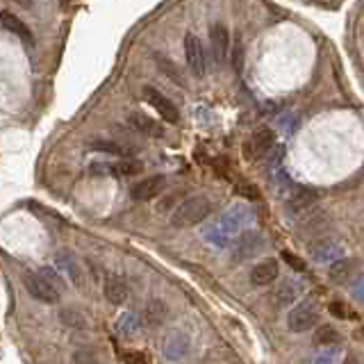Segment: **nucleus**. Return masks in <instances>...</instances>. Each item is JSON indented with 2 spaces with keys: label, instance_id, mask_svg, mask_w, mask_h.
<instances>
[{
  "label": "nucleus",
  "instance_id": "35",
  "mask_svg": "<svg viewBox=\"0 0 364 364\" xmlns=\"http://www.w3.org/2000/svg\"><path fill=\"white\" fill-rule=\"evenodd\" d=\"M341 364H360V360L356 356H346L344 360H341Z\"/></svg>",
  "mask_w": 364,
  "mask_h": 364
},
{
  "label": "nucleus",
  "instance_id": "15",
  "mask_svg": "<svg viewBox=\"0 0 364 364\" xmlns=\"http://www.w3.org/2000/svg\"><path fill=\"white\" fill-rule=\"evenodd\" d=\"M127 121H130V125L135 127L137 132H142V135H148V137H164V125L157 123L155 119H151V116L144 114V112H132Z\"/></svg>",
  "mask_w": 364,
  "mask_h": 364
},
{
  "label": "nucleus",
  "instance_id": "2",
  "mask_svg": "<svg viewBox=\"0 0 364 364\" xmlns=\"http://www.w3.org/2000/svg\"><path fill=\"white\" fill-rule=\"evenodd\" d=\"M319 307L317 303L312 301H305L301 305H296L292 312L287 314V328L292 330V333H305V330L314 328L319 324Z\"/></svg>",
  "mask_w": 364,
  "mask_h": 364
},
{
  "label": "nucleus",
  "instance_id": "30",
  "mask_svg": "<svg viewBox=\"0 0 364 364\" xmlns=\"http://www.w3.org/2000/svg\"><path fill=\"white\" fill-rule=\"evenodd\" d=\"M351 294H353V298H356V301H362V303H364V273L358 278L356 283H353Z\"/></svg>",
  "mask_w": 364,
  "mask_h": 364
},
{
  "label": "nucleus",
  "instance_id": "31",
  "mask_svg": "<svg viewBox=\"0 0 364 364\" xmlns=\"http://www.w3.org/2000/svg\"><path fill=\"white\" fill-rule=\"evenodd\" d=\"M125 362L127 364H146V358L142 351H125Z\"/></svg>",
  "mask_w": 364,
  "mask_h": 364
},
{
  "label": "nucleus",
  "instance_id": "8",
  "mask_svg": "<svg viewBox=\"0 0 364 364\" xmlns=\"http://www.w3.org/2000/svg\"><path fill=\"white\" fill-rule=\"evenodd\" d=\"M166 187L164 176H148L144 180H137L130 187V196L135 200H153L157 194H162V189Z\"/></svg>",
  "mask_w": 364,
  "mask_h": 364
},
{
  "label": "nucleus",
  "instance_id": "4",
  "mask_svg": "<svg viewBox=\"0 0 364 364\" xmlns=\"http://www.w3.org/2000/svg\"><path fill=\"white\" fill-rule=\"evenodd\" d=\"M264 249V239L260 232H253V230H244L237 239H234L232 246V260L234 262H244L249 258H255L258 253H262Z\"/></svg>",
  "mask_w": 364,
  "mask_h": 364
},
{
  "label": "nucleus",
  "instance_id": "12",
  "mask_svg": "<svg viewBox=\"0 0 364 364\" xmlns=\"http://www.w3.org/2000/svg\"><path fill=\"white\" fill-rule=\"evenodd\" d=\"M103 294H105V298L112 305H123L127 301V296H130V289H127V283L123 280L121 275L110 273V275L105 278Z\"/></svg>",
  "mask_w": 364,
  "mask_h": 364
},
{
  "label": "nucleus",
  "instance_id": "29",
  "mask_svg": "<svg viewBox=\"0 0 364 364\" xmlns=\"http://www.w3.org/2000/svg\"><path fill=\"white\" fill-rule=\"evenodd\" d=\"M283 260L292 266V271H298V273H303L305 269H307V264L298 258V255H294V253H289V251H283Z\"/></svg>",
  "mask_w": 364,
  "mask_h": 364
},
{
  "label": "nucleus",
  "instance_id": "34",
  "mask_svg": "<svg viewBox=\"0 0 364 364\" xmlns=\"http://www.w3.org/2000/svg\"><path fill=\"white\" fill-rule=\"evenodd\" d=\"M237 191H239V194H244V196H251V198H260V191L255 189V187H239Z\"/></svg>",
  "mask_w": 364,
  "mask_h": 364
},
{
  "label": "nucleus",
  "instance_id": "32",
  "mask_svg": "<svg viewBox=\"0 0 364 364\" xmlns=\"http://www.w3.org/2000/svg\"><path fill=\"white\" fill-rule=\"evenodd\" d=\"M76 362H78V364H98V362H96V358L91 356V353H78V356H76Z\"/></svg>",
  "mask_w": 364,
  "mask_h": 364
},
{
  "label": "nucleus",
  "instance_id": "9",
  "mask_svg": "<svg viewBox=\"0 0 364 364\" xmlns=\"http://www.w3.org/2000/svg\"><path fill=\"white\" fill-rule=\"evenodd\" d=\"M185 55H187V64L194 76H205V50H203V44L196 35L185 37Z\"/></svg>",
  "mask_w": 364,
  "mask_h": 364
},
{
  "label": "nucleus",
  "instance_id": "5",
  "mask_svg": "<svg viewBox=\"0 0 364 364\" xmlns=\"http://www.w3.org/2000/svg\"><path fill=\"white\" fill-rule=\"evenodd\" d=\"M23 285H25L28 294H30L32 298H37V301L46 303V305L57 303V301H59V296H62V294H57L55 289H52V287L44 280V278L39 275V271H28V273H23Z\"/></svg>",
  "mask_w": 364,
  "mask_h": 364
},
{
  "label": "nucleus",
  "instance_id": "21",
  "mask_svg": "<svg viewBox=\"0 0 364 364\" xmlns=\"http://www.w3.org/2000/svg\"><path fill=\"white\" fill-rule=\"evenodd\" d=\"M0 21H3V28L12 32V35H18L21 39H25V41H30V39H32V37H30V28H28V25H25L23 21H21L18 16L9 14V12H3V16H0Z\"/></svg>",
  "mask_w": 364,
  "mask_h": 364
},
{
  "label": "nucleus",
  "instance_id": "6",
  "mask_svg": "<svg viewBox=\"0 0 364 364\" xmlns=\"http://www.w3.org/2000/svg\"><path fill=\"white\" fill-rule=\"evenodd\" d=\"M307 253L312 255V260L326 264V262H339L341 255H344V246L339 241L330 239V237H321V239H314L307 244Z\"/></svg>",
  "mask_w": 364,
  "mask_h": 364
},
{
  "label": "nucleus",
  "instance_id": "33",
  "mask_svg": "<svg viewBox=\"0 0 364 364\" xmlns=\"http://www.w3.org/2000/svg\"><path fill=\"white\" fill-rule=\"evenodd\" d=\"M330 312H333L335 317H339V319L348 317V312H346V309H344V305H341V303H333V305H330Z\"/></svg>",
  "mask_w": 364,
  "mask_h": 364
},
{
  "label": "nucleus",
  "instance_id": "7",
  "mask_svg": "<svg viewBox=\"0 0 364 364\" xmlns=\"http://www.w3.org/2000/svg\"><path fill=\"white\" fill-rule=\"evenodd\" d=\"M144 98L151 103L155 110H157V114L162 116L164 121H169V123H176L178 119H180V114H178V107L174 105V101L171 98H166V96L162 93V91H157L155 87H144Z\"/></svg>",
  "mask_w": 364,
  "mask_h": 364
},
{
  "label": "nucleus",
  "instance_id": "18",
  "mask_svg": "<svg viewBox=\"0 0 364 364\" xmlns=\"http://www.w3.org/2000/svg\"><path fill=\"white\" fill-rule=\"evenodd\" d=\"M166 317H169V309H166L164 301H159V298H151V301L146 303V307H144V321L151 328L162 326L164 321H166Z\"/></svg>",
  "mask_w": 364,
  "mask_h": 364
},
{
  "label": "nucleus",
  "instance_id": "13",
  "mask_svg": "<svg viewBox=\"0 0 364 364\" xmlns=\"http://www.w3.org/2000/svg\"><path fill=\"white\" fill-rule=\"evenodd\" d=\"M162 351L164 356L171 358V360H180L185 358L189 353V339L185 333H180V330H174V333H169L162 341Z\"/></svg>",
  "mask_w": 364,
  "mask_h": 364
},
{
  "label": "nucleus",
  "instance_id": "20",
  "mask_svg": "<svg viewBox=\"0 0 364 364\" xmlns=\"http://www.w3.org/2000/svg\"><path fill=\"white\" fill-rule=\"evenodd\" d=\"M139 328H142V321H139L135 312H125L116 321V333L121 337H135L139 333Z\"/></svg>",
  "mask_w": 364,
  "mask_h": 364
},
{
  "label": "nucleus",
  "instance_id": "24",
  "mask_svg": "<svg viewBox=\"0 0 364 364\" xmlns=\"http://www.w3.org/2000/svg\"><path fill=\"white\" fill-rule=\"evenodd\" d=\"M59 264L67 269V275L71 278L73 283H76L78 287H82V273H80V266L78 262L71 258V255H59Z\"/></svg>",
  "mask_w": 364,
  "mask_h": 364
},
{
  "label": "nucleus",
  "instance_id": "3",
  "mask_svg": "<svg viewBox=\"0 0 364 364\" xmlns=\"http://www.w3.org/2000/svg\"><path fill=\"white\" fill-rule=\"evenodd\" d=\"M273 144H275L273 130H269V127H260L258 132H253L249 139H246V144H244V157L249 159V162H258V159H262L266 153L271 151Z\"/></svg>",
  "mask_w": 364,
  "mask_h": 364
},
{
  "label": "nucleus",
  "instance_id": "10",
  "mask_svg": "<svg viewBox=\"0 0 364 364\" xmlns=\"http://www.w3.org/2000/svg\"><path fill=\"white\" fill-rule=\"evenodd\" d=\"M221 228L234 234V232H241L246 226L251 223V210L246 205H232L230 210L223 212V217L219 219Z\"/></svg>",
  "mask_w": 364,
  "mask_h": 364
},
{
  "label": "nucleus",
  "instance_id": "22",
  "mask_svg": "<svg viewBox=\"0 0 364 364\" xmlns=\"http://www.w3.org/2000/svg\"><path fill=\"white\" fill-rule=\"evenodd\" d=\"M341 341V335L333 326H319L317 333H314V344L319 348H326V346H337Z\"/></svg>",
  "mask_w": 364,
  "mask_h": 364
},
{
  "label": "nucleus",
  "instance_id": "19",
  "mask_svg": "<svg viewBox=\"0 0 364 364\" xmlns=\"http://www.w3.org/2000/svg\"><path fill=\"white\" fill-rule=\"evenodd\" d=\"M356 269H358V260H346V258L339 260L330 266V280L337 285H344L348 278L356 273Z\"/></svg>",
  "mask_w": 364,
  "mask_h": 364
},
{
  "label": "nucleus",
  "instance_id": "23",
  "mask_svg": "<svg viewBox=\"0 0 364 364\" xmlns=\"http://www.w3.org/2000/svg\"><path fill=\"white\" fill-rule=\"evenodd\" d=\"M298 294H301V285L294 283V280H287V283H283L280 287L275 289V298H278V303H280V305L294 303Z\"/></svg>",
  "mask_w": 364,
  "mask_h": 364
},
{
  "label": "nucleus",
  "instance_id": "27",
  "mask_svg": "<svg viewBox=\"0 0 364 364\" xmlns=\"http://www.w3.org/2000/svg\"><path fill=\"white\" fill-rule=\"evenodd\" d=\"M62 324L69 326V328H84L87 326V321H84V317L80 312H76V309H62Z\"/></svg>",
  "mask_w": 364,
  "mask_h": 364
},
{
  "label": "nucleus",
  "instance_id": "11",
  "mask_svg": "<svg viewBox=\"0 0 364 364\" xmlns=\"http://www.w3.org/2000/svg\"><path fill=\"white\" fill-rule=\"evenodd\" d=\"M210 46H212V57L217 64H223L230 52V32L226 25H212L210 30Z\"/></svg>",
  "mask_w": 364,
  "mask_h": 364
},
{
  "label": "nucleus",
  "instance_id": "17",
  "mask_svg": "<svg viewBox=\"0 0 364 364\" xmlns=\"http://www.w3.org/2000/svg\"><path fill=\"white\" fill-rule=\"evenodd\" d=\"M278 262L275 260H262L260 264L253 266L251 271V283L258 285V287H264V285H271L275 278H278Z\"/></svg>",
  "mask_w": 364,
  "mask_h": 364
},
{
  "label": "nucleus",
  "instance_id": "16",
  "mask_svg": "<svg viewBox=\"0 0 364 364\" xmlns=\"http://www.w3.org/2000/svg\"><path fill=\"white\" fill-rule=\"evenodd\" d=\"M317 203V191L314 189H307V187H298L292 196L287 200V210L294 212V214H303L307 212Z\"/></svg>",
  "mask_w": 364,
  "mask_h": 364
},
{
  "label": "nucleus",
  "instance_id": "28",
  "mask_svg": "<svg viewBox=\"0 0 364 364\" xmlns=\"http://www.w3.org/2000/svg\"><path fill=\"white\" fill-rule=\"evenodd\" d=\"M89 148H93V151H103V153H112V155H119L121 159L123 157H127V151L123 146H119V144H114V142H91V146Z\"/></svg>",
  "mask_w": 364,
  "mask_h": 364
},
{
  "label": "nucleus",
  "instance_id": "25",
  "mask_svg": "<svg viewBox=\"0 0 364 364\" xmlns=\"http://www.w3.org/2000/svg\"><path fill=\"white\" fill-rule=\"evenodd\" d=\"M39 275L44 278V280H46L52 289H55L57 294H62V292H64V287H67V285H64L62 278H59L57 269H52V266H41V269H39Z\"/></svg>",
  "mask_w": 364,
  "mask_h": 364
},
{
  "label": "nucleus",
  "instance_id": "1",
  "mask_svg": "<svg viewBox=\"0 0 364 364\" xmlns=\"http://www.w3.org/2000/svg\"><path fill=\"white\" fill-rule=\"evenodd\" d=\"M210 200L203 198V196H191L187 200H182L180 205L174 212V226L176 228H189V226H196L205 217H210Z\"/></svg>",
  "mask_w": 364,
  "mask_h": 364
},
{
  "label": "nucleus",
  "instance_id": "14",
  "mask_svg": "<svg viewBox=\"0 0 364 364\" xmlns=\"http://www.w3.org/2000/svg\"><path fill=\"white\" fill-rule=\"evenodd\" d=\"M93 171H101V174H110V176H137L144 171V164L137 162L132 157H123L119 162H112L110 166H93Z\"/></svg>",
  "mask_w": 364,
  "mask_h": 364
},
{
  "label": "nucleus",
  "instance_id": "26",
  "mask_svg": "<svg viewBox=\"0 0 364 364\" xmlns=\"http://www.w3.org/2000/svg\"><path fill=\"white\" fill-rule=\"evenodd\" d=\"M341 360V353L337 346H326V348H319V353L314 356V364H335Z\"/></svg>",
  "mask_w": 364,
  "mask_h": 364
}]
</instances>
